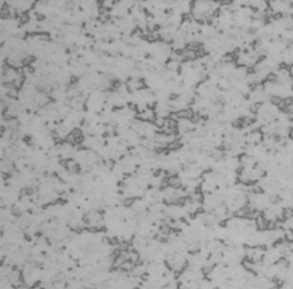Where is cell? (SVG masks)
Instances as JSON below:
<instances>
[{"label": "cell", "mask_w": 293, "mask_h": 289, "mask_svg": "<svg viewBox=\"0 0 293 289\" xmlns=\"http://www.w3.org/2000/svg\"><path fill=\"white\" fill-rule=\"evenodd\" d=\"M255 225L258 227V229H267V227H268V220H266L265 219V216H262V215H259L257 219H255Z\"/></svg>", "instance_id": "1"}]
</instances>
